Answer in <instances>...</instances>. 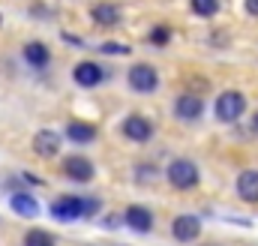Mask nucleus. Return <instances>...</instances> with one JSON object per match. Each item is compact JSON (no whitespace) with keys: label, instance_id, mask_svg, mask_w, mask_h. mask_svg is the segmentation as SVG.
<instances>
[{"label":"nucleus","instance_id":"nucleus-1","mask_svg":"<svg viewBox=\"0 0 258 246\" xmlns=\"http://www.w3.org/2000/svg\"><path fill=\"white\" fill-rule=\"evenodd\" d=\"M93 210H96V201H81V198H75V195L57 198V201L51 204V216L60 219V222H72V219L87 216V213H93Z\"/></svg>","mask_w":258,"mask_h":246},{"label":"nucleus","instance_id":"nucleus-2","mask_svg":"<svg viewBox=\"0 0 258 246\" xmlns=\"http://www.w3.org/2000/svg\"><path fill=\"white\" fill-rule=\"evenodd\" d=\"M165 174H168V183L174 186V189H192L198 183V168L189 159H174Z\"/></svg>","mask_w":258,"mask_h":246},{"label":"nucleus","instance_id":"nucleus-3","mask_svg":"<svg viewBox=\"0 0 258 246\" xmlns=\"http://www.w3.org/2000/svg\"><path fill=\"white\" fill-rule=\"evenodd\" d=\"M246 111V99H243V93H237V90H225L219 99H216V117L225 123L237 120L240 114Z\"/></svg>","mask_w":258,"mask_h":246},{"label":"nucleus","instance_id":"nucleus-4","mask_svg":"<svg viewBox=\"0 0 258 246\" xmlns=\"http://www.w3.org/2000/svg\"><path fill=\"white\" fill-rule=\"evenodd\" d=\"M129 87L138 90V93H150V90H156V87H159V75H156V69H153L150 63H135V66L129 69Z\"/></svg>","mask_w":258,"mask_h":246},{"label":"nucleus","instance_id":"nucleus-5","mask_svg":"<svg viewBox=\"0 0 258 246\" xmlns=\"http://www.w3.org/2000/svg\"><path fill=\"white\" fill-rule=\"evenodd\" d=\"M63 174L69 180H75V183H87V180H93V162H90L87 156H81V153L66 156L63 159Z\"/></svg>","mask_w":258,"mask_h":246},{"label":"nucleus","instance_id":"nucleus-6","mask_svg":"<svg viewBox=\"0 0 258 246\" xmlns=\"http://www.w3.org/2000/svg\"><path fill=\"white\" fill-rule=\"evenodd\" d=\"M72 78H75V84H81V87H96V84L105 81V69H102L99 63L84 60L72 69Z\"/></svg>","mask_w":258,"mask_h":246},{"label":"nucleus","instance_id":"nucleus-7","mask_svg":"<svg viewBox=\"0 0 258 246\" xmlns=\"http://www.w3.org/2000/svg\"><path fill=\"white\" fill-rule=\"evenodd\" d=\"M174 114H177L180 120H198V117L204 114V99H201L198 93H183V96H177Z\"/></svg>","mask_w":258,"mask_h":246},{"label":"nucleus","instance_id":"nucleus-8","mask_svg":"<svg viewBox=\"0 0 258 246\" xmlns=\"http://www.w3.org/2000/svg\"><path fill=\"white\" fill-rule=\"evenodd\" d=\"M171 234H174L180 243H192L195 237L201 234V219H195V216H189V213L177 216V219L171 222Z\"/></svg>","mask_w":258,"mask_h":246},{"label":"nucleus","instance_id":"nucleus-9","mask_svg":"<svg viewBox=\"0 0 258 246\" xmlns=\"http://www.w3.org/2000/svg\"><path fill=\"white\" fill-rule=\"evenodd\" d=\"M60 135L57 132H51V129H42V132H36L33 135V150L42 156V159H51V156H57L60 153Z\"/></svg>","mask_w":258,"mask_h":246},{"label":"nucleus","instance_id":"nucleus-10","mask_svg":"<svg viewBox=\"0 0 258 246\" xmlns=\"http://www.w3.org/2000/svg\"><path fill=\"white\" fill-rule=\"evenodd\" d=\"M90 15H93V21H96L99 27H117V24H120V9H117V3H111V0L93 3Z\"/></svg>","mask_w":258,"mask_h":246},{"label":"nucleus","instance_id":"nucleus-11","mask_svg":"<svg viewBox=\"0 0 258 246\" xmlns=\"http://www.w3.org/2000/svg\"><path fill=\"white\" fill-rule=\"evenodd\" d=\"M150 132H153V123L147 120V117H141V114H129L126 120H123V135L132 138V141H147Z\"/></svg>","mask_w":258,"mask_h":246},{"label":"nucleus","instance_id":"nucleus-12","mask_svg":"<svg viewBox=\"0 0 258 246\" xmlns=\"http://www.w3.org/2000/svg\"><path fill=\"white\" fill-rule=\"evenodd\" d=\"M123 219H126L129 228H135V231H141V234L153 228V213H150L147 207H141V204H132V207H126Z\"/></svg>","mask_w":258,"mask_h":246},{"label":"nucleus","instance_id":"nucleus-13","mask_svg":"<svg viewBox=\"0 0 258 246\" xmlns=\"http://www.w3.org/2000/svg\"><path fill=\"white\" fill-rule=\"evenodd\" d=\"M237 195L243 198V201H249V204H258V171H243L240 177H237Z\"/></svg>","mask_w":258,"mask_h":246},{"label":"nucleus","instance_id":"nucleus-14","mask_svg":"<svg viewBox=\"0 0 258 246\" xmlns=\"http://www.w3.org/2000/svg\"><path fill=\"white\" fill-rule=\"evenodd\" d=\"M9 204H12V210H15V213H21V216H36V213H39L36 198H33V195H27V192H15V195L9 198Z\"/></svg>","mask_w":258,"mask_h":246},{"label":"nucleus","instance_id":"nucleus-15","mask_svg":"<svg viewBox=\"0 0 258 246\" xmlns=\"http://www.w3.org/2000/svg\"><path fill=\"white\" fill-rule=\"evenodd\" d=\"M66 135L75 141V144H87V141H93L96 138V129L90 126V123H78V120H72L69 126H66Z\"/></svg>","mask_w":258,"mask_h":246},{"label":"nucleus","instance_id":"nucleus-16","mask_svg":"<svg viewBox=\"0 0 258 246\" xmlns=\"http://www.w3.org/2000/svg\"><path fill=\"white\" fill-rule=\"evenodd\" d=\"M24 57H27V63H33V66H48L51 51L42 42H30V45H24Z\"/></svg>","mask_w":258,"mask_h":246},{"label":"nucleus","instance_id":"nucleus-17","mask_svg":"<svg viewBox=\"0 0 258 246\" xmlns=\"http://www.w3.org/2000/svg\"><path fill=\"white\" fill-rule=\"evenodd\" d=\"M24 246H54V237L42 228H33V231L24 234Z\"/></svg>","mask_w":258,"mask_h":246},{"label":"nucleus","instance_id":"nucleus-18","mask_svg":"<svg viewBox=\"0 0 258 246\" xmlns=\"http://www.w3.org/2000/svg\"><path fill=\"white\" fill-rule=\"evenodd\" d=\"M192 12L201 18H213L219 12V0H192Z\"/></svg>","mask_w":258,"mask_h":246},{"label":"nucleus","instance_id":"nucleus-19","mask_svg":"<svg viewBox=\"0 0 258 246\" xmlns=\"http://www.w3.org/2000/svg\"><path fill=\"white\" fill-rule=\"evenodd\" d=\"M99 51L102 54H129V45H123V42H102Z\"/></svg>","mask_w":258,"mask_h":246},{"label":"nucleus","instance_id":"nucleus-20","mask_svg":"<svg viewBox=\"0 0 258 246\" xmlns=\"http://www.w3.org/2000/svg\"><path fill=\"white\" fill-rule=\"evenodd\" d=\"M150 42H156V45H165V42H168V27H165V24L153 27V33H150Z\"/></svg>","mask_w":258,"mask_h":246},{"label":"nucleus","instance_id":"nucleus-21","mask_svg":"<svg viewBox=\"0 0 258 246\" xmlns=\"http://www.w3.org/2000/svg\"><path fill=\"white\" fill-rule=\"evenodd\" d=\"M246 12L249 15H258V0H246Z\"/></svg>","mask_w":258,"mask_h":246},{"label":"nucleus","instance_id":"nucleus-22","mask_svg":"<svg viewBox=\"0 0 258 246\" xmlns=\"http://www.w3.org/2000/svg\"><path fill=\"white\" fill-rule=\"evenodd\" d=\"M255 129H258V114H255Z\"/></svg>","mask_w":258,"mask_h":246},{"label":"nucleus","instance_id":"nucleus-23","mask_svg":"<svg viewBox=\"0 0 258 246\" xmlns=\"http://www.w3.org/2000/svg\"><path fill=\"white\" fill-rule=\"evenodd\" d=\"M0 24H3V18H0Z\"/></svg>","mask_w":258,"mask_h":246}]
</instances>
